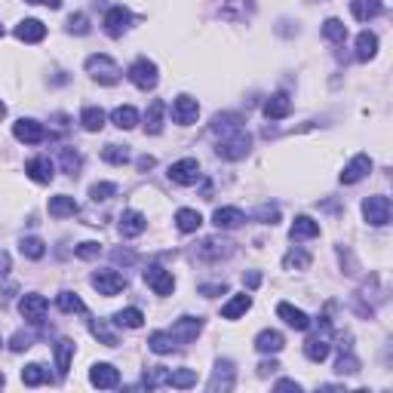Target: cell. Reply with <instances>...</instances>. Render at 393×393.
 <instances>
[{"instance_id": "obj_1", "label": "cell", "mask_w": 393, "mask_h": 393, "mask_svg": "<svg viewBox=\"0 0 393 393\" xmlns=\"http://www.w3.org/2000/svg\"><path fill=\"white\" fill-rule=\"evenodd\" d=\"M86 74H89V77H93L96 83H102V86H114V83L123 77L120 65H117L111 56H105V53L86 58Z\"/></svg>"}, {"instance_id": "obj_2", "label": "cell", "mask_w": 393, "mask_h": 393, "mask_svg": "<svg viewBox=\"0 0 393 393\" xmlns=\"http://www.w3.org/2000/svg\"><path fill=\"white\" fill-rule=\"evenodd\" d=\"M249 148H252V136L243 132V129H237V132H231V136H221L215 154H219L221 160H243V157L249 154Z\"/></svg>"}, {"instance_id": "obj_3", "label": "cell", "mask_w": 393, "mask_h": 393, "mask_svg": "<svg viewBox=\"0 0 393 393\" xmlns=\"http://www.w3.org/2000/svg\"><path fill=\"white\" fill-rule=\"evenodd\" d=\"M127 77L136 83L138 89H154L157 86V80H160V74H157V65L150 62V58H136V62L129 65V71H127Z\"/></svg>"}, {"instance_id": "obj_4", "label": "cell", "mask_w": 393, "mask_h": 393, "mask_svg": "<svg viewBox=\"0 0 393 393\" xmlns=\"http://www.w3.org/2000/svg\"><path fill=\"white\" fill-rule=\"evenodd\" d=\"M363 219L372 224V228H384L390 221V200L381 194H372L363 200Z\"/></svg>"}, {"instance_id": "obj_5", "label": "cell", "mask_w": 393, "mask_h": 393, "mask_svg": "<svg viewBox=\"0 0 393 393\" xmlns=\"http://www.w3.org/2000/svg\"><path fill=\"white\" fill-rule=\"evenodd\" d=\"M89 283L98 289V295H105V298H111V295H120L123 289H127V277H123L120 271H96L93 277H89Z\"/></svg>"}, {"instance_id": "obj_6", "label": "cell", "mask_w": 393, "mask_h": 393, "mask_svg": "<svg viewBox=\"0 0 393 393\" xmlns=\"http://www.w3.org/2000/svg\"><path fill=\"white\" fill-rule=\"evenodd\" d=\"M46 307H49V301L44 295H37V292H28V295H22V301H19V314L25 316V323H31V326L44 323Z\"/></svg>"}, {"instance_id": "obj_7", "label": "cell", "mask_w": 393, "mask_h": 393, "mask_svg": "<svg viewBox=\"0 0 393 393\" xmlns=\"http://www.w3.org/2000/svg\"><path fill=\"white\" fill-rule=\"evenodd\" d=\"M200 163L194 160V157H185V160H175L172 166H169V179L175 181V185H185V188H191V185H197L200 181Z\"/></svg>"}, {"instance_id": "obj_8", "label": "cell", "mask_w": 393, "mask_h": 393, "mask_svg": "<svg viewBox=\"0 0 393 393\" xmlns=\"http://www.w3.org/2000/svg\"><path fill=\"white\" fill-rule=\"evenodd\" d=\"M172 338L175 344H191V341H197V335L203 332V320L200 316H181V320L172 323Z\"/></svg>"}, {"instance_id": "obj_9", "label": "cell", "mask_w": 393, "mask_h": 393, "mask_svg": "<svg viewBox=\"0 0 393 393\" xmlns=\"http://www.w3.org/2000/svg\"><path fill=\"white\" fill-rule=\"evenodd\" d=\"M13 136L25 141V145H40L46 138V129H44V123L31 120V117H22V120L13 123Z\"/></svg>"}, {"instance_id": "obj_10", "label": "cell", "mask_w": 393, "mask_h": 393, "mask_svg": "<svg viewBox=\"0 0 393 393\" xmlns=\"http://www.w3.org/2000/svg\"><path fill=\"white\" fill-rule=\"evenodd\" d=\"M129 22H132V13L127 10V6H111V10L105 13V34L108 37H123L127 34V28H129Z\"/></svg>"}, {"instance_id": "obj_11", "label": "cell", "mask_w": 393, "mask_h": 393, "mask_svg": "<svg viewBox=\"0 0 393 393\" xmlns=\"http://www.w3.org/2000/svg\"><path fill=\"white\" fill-rule=\"evenodd\" d=\"M145 283L150 286L154 295H172V289H175L172 273L166 271V267H160V264H150L148 267V271H145Z\"/></svg>"}, {"instance_id": "obj_12", "label": "cell", "mask_w": 393, "mask_h": 393, "mask_svg": "<svg viewBox=\"0 0 393 393\" xmlns=\"http://www.w3.org/2000/svg\"><path fill=\"white\" fill-rule=\"evenodd\" d=\"M197 117H200V105H197V98H191V96H179L172 102V120L179 123V127H191V123H197Z\"/></svg>"}, {"instance_id": "obj_13", "label": "cell", "mask_w": 393, "mask_h": 393, "mask_svg": "<svg viewBox=\"0 0 393 393\" xmlns=\"http://www.w3.org/2000/svg\"><path fill=\"white\" fill-rule=\"evenodd\" d=\"M25 175H28L31 181H37V185H49V181L56 179V166L49 157H31V160L25 163Z\"/></svg>"}, {"instance_id": "obj_14", "label": "cell", "mask_w": 393, "mask_h": 393, "mask_svg": "<svg viewBox=\"0 0 393 393\" xmlns=\"http://www.w3.org/2000/svg\"><path fill=\"white\" fill-rule=\"evenodd\" d=\"M369 172H372V157L356 154L354 160L344 166V172H341V185H356V181H363Z\"/></svg>"}, {"instance_id": "obj_15", "label": "cell", "mask_w": 393, "mask_h": 393, "mask_svg": "<svg viewBox=\"0 0 393 393\" xmlns=\"http://www.w3.org/2000/svg\"><path fill=\"white\" fill-rule=\"evenodd\" d=\"M89 384L98 390H111L120 384V372H117L111 363H96L93 369H89Z\"/></svg>"}, {"instance_id": "obj_16", "label": "cell", "mask_w": 393, "mask_h": 393, "mask_svg": "<svg viewBox=\"0 0 393 393\" xmlns=\"http://www.w3.org/2000/svg\"><path fill=\"white\" fill-rule=\"evenodd\" d=\"M233 363L231 359H221L219 366H215V372H212V378H209V384H206V390L209 393H224V390H231L233 387Z\"/></svg>"}, {"instance_id": "obj_17", "label": "cell", "mask_w": 393, "mask_h": 393, "mask_svg": "<svg viewBox=\"0 0 393 393\" xmlns=\"http://www.w3.org/2000/svg\"><path fill=\"white\" fill-rule=\"evenodd\" d=\"M243 221H246V215H243V209H237V206H219L212 212V224L219 231H233V228H240Z\"/></svg>"}, {"instance_id": "obj_18", "label": "cell", "mask_w": 393, "mask_h": 393, "mask_svg": "<svg viewBox=\"0 0 393 393\" xmlns=\"http://www.w3.org/2000/svg\"><path fill=\"white\" fill-rule=\"evenodd\" d=\"M277 316L286 326H292V329H298V332H304V329H311V316H307L301 307H292L289 301H280L277 304Z\"/></svg>"}, {"instance_id": "obj_19", "label": "cell", "mask_w": 393, "mask_h": 393, "mask_svg": "<svg viewBox=\"0 0 393 393\" xmlns=\"http://www.w3.org/2000/svg\"><path fill=\"white\" fill-rule=\"evenodd\" d=\"M15 37H19L22 44H40V40L46 37V25L40 19H22L15 25Z\"/></svg>"}, {"instance_id": "obj_20", "label": "cell", "mask_w": 393, "mask_h": 393, "mask_svg": "<svg viewBox=\"0 0 393 393\" xmlns=\"http://www.w3.org/2000/svg\"><path fill=\"white\" fill-rule=\"evenodd\" d=\"M233 243H228V240H215V237H209V240H203V243L197 246V255L200 258H206V262H219V258H228L233 249H231Z\"/></svg>"}, {"instance_id": "obj_21", "label": "cell", "mask_w": 393, "mask_h": 393, "mask_svg": "<svg viewBox=\"0 0 393 393\" xmlns=\"http://www.w3.org/2000/svg\"><path fill=\"white\" fill-rule=\"evenodd\" d=\"M286 347V338L280 335L277 329H264L255 335V350L258 354H280V350Z\"/></svg>"}, {"instance_id": "obj_22", "label": "cell", "mask_w": 393, "mask_h": 393, "mask_svg": "<svg viewBox=\"0 0 393 393\" xmlns=\"http://www.w3.org/2000/svg\"><path fill=\"white\" fill-rule=\"evenodd\" d=\"M289 114H292V98L286 93H273L264 102V117L267 120H283V117H289Z\"/></svg>"}, {"instance_id": "obj_23", "label": "cell", "mask_w": 393, "mask_h": 393, "mask_svg": "<svg viewBox=\"0 0 393 393\" xmlns=\"http://www.w3.org/2000/svg\"><path fill=\"white\" fill-rule=\"evenodd\" d=\"M148 228V219L138 212V209H127V212L120 215V233L123 237H138V233H145Z\"/></svg>"}, {"instance_id": "obj_24", "label": "cell", "mask_w": 393, "mask_h": 393, "mask_svg": "<svg viewBox=\"0 0 393 393\" xmlns=\"http://www.w3.org/2000/svg\"><path fill=\"white\" fill-rule=\"evenodd\" d=\"M74 341L71 338H58L56 341V369H58V378H65L71 369V359H74Z\"/></svg>"}, {"instance_id": "obj_25", "label": "cell", "mask_w": 393, "mask_h": 393, "mask_svg": "<svg viewBox=\"0 0 393 393\" xmlns=\"http://www.w3.org/2000/svg\"><path fill=\"white\" fill-rule=\"evenodd\" d=\"M209 129H212L215 136H231V132L243 129V117L240 114H215L212 123H209Z\"/></svg>"}, {"instance_id": "obj_26", "label": "cell", "mask_w": 393, "mask_h": 393, "mask_svg": "<svg viewBox=\"0 0 393 393\" xmlns=\"http://www.w3.org/2000/svg\"><path fill=\"white\" fill-rule=\"evenodd\" d=\"M381 0H350V13H354L356 22H372L375 15H381Z\"/></svg>"}, {"instance_id": "obj_27", "label": "cell", "mask_w": 393, "mask_h": 393, "mask_svg": "<svg viewBox=\"0 0 393 393\" xmlns=\"http://www.w3.org/2000/svg\"><path fill=\"white\" fill-rule=\"evenodd\" d=\"M249 307H252V295H249V292H240V295H233L228 304L221 307V316L224 320H240Z\"/></svg>"}, {"instance_id": "obj_28", "label": "cell", "mask_w": 393, "mask_h": 393, "mask_svg": "<svg viewBox=\"0 0 393 393\" xmlns=\"http://www.w3.org/2000/svg\"><path fill=\"white\" fill-rule=\"evenodd\" d=\"M329 350H332V344L326 335H311L304 341V356L311 359V363H323V359L329 356Z\"/></svg>"}, {"instance_id": "obj_29", "label": "cell", "mask_w": 393, "mask_h": 393, "mask_svg": "<svg viewBox=\"0 0 393 393\" xmlns=\"http://www.w3.org/2000/svg\"><path fill=\"white\" fill-rule=\"evenodd\" d=\"M378 53V34L375 31H359L356 34V58L359 62H369Z\"/></svg>"}, {"instance_id": "obj_30", "label": "cell", "mask_w": 393, "mask_h": 393, "mask_svg": "<svg viewBox=\"0 0 393 393\" xmlns=\"http://www.w3.org/2000/svg\"><path fill=\"white\" fill-rule=\"evenodd\" d=\"M292 240H314L320 237V224H316L311 215H298L295 221H292Z\"/></svg>"}, {"instance_id": "obj_31", "label": "cell", "mask_w": 393, "mask_h": 393, "mask_svg": "<svg viewBox=\"0 0 393 393\" xmlns=\"http://www.w3.org/2000/svg\"><path fill=\"white\" fill-rule=\"evenodd\" d=\"M77 200L68 197V194H58V197H49V215L56 219H68V215H77Z\"/></svg>"}, {"instance_id": "obj_32", "label": "cell", "mask_w": 393, "mask_h": 393, "mask_svg": "<svg viewBox=\"0 0 393 393\" xmlns=\"http://www.w3.org/2000/svg\"><path fill=\"white\" fill-rule=\"evenodd\" d=\"M111 123L117 129H136L138 127V111L132 105H120L111 111Z\"/></svg>"}, {"instance_id": "obj_33", "label": "cell", "mask_w": 393, "mask_h": 393, "mask_svg": "<svg viewBox=\"0 0 393 393\" xmlns=\"http://www.w3.org/2000/svg\"><path fill=\"white\" fill-rule=\"evenodd\" d=\"M200 224H203V215L197 209H179L175 212V228L181 233H194V231H200Z\"/></svg>"}, {"instance_id": "obj_34", "label": "cell", "mask_w": 393, "mask_h": 393, "mask_svg": "<svg viewBox=\"0 0 393 393\" xmlns=\"http://www.w3.org/2000/svg\"><path fill=\"white\" fill-rule=\"evenodd\" d=\"M163 114H166V105L160 102V98H154L148 108V117H145V129L150 132V136H160L163 132Z\"/></svg>"}, {"instance_id": "obj_35", "label": "cell", "mask_w": 393, "mask_h": 393, "mask_svg": "<svg viewBox=\"0 0 393 393\" xmlns=\"http://www.w3.org/2000/svg\"><path fill=\"white\" fill-rule=\"evenodd\" d=\"M80 127L86 129V132H102V127H105V111H102V108H96V105H86L80 111Z\"/></svg>"}, {"instance_id": "obj_36", "label": "cell", "mask_w": 393, "mask_h": 393, "mask_svg": "<svg viewBox=\"0 0 393 393\" xmlns=\"http://www.w3.org/2000/svg\"><path fill=\"white\" fill-rule=\"evenodd\" d=\"M56 304H58L62 314H86V304H83V298L77 295V292H58Z\"/></svg>"}, {"instance_id": "obj_37", "label": "cell", "mask_w": 393, "mask_h": 393, "mask_svg": "<svg viewBox=\"0 0 393 393\" xmlns=\"http://www.w3.org/2000/svg\"><path fill=\"white\" fill-rule=\"evenodd\" d=\"M22 381L28 384V387H40V384L49 381V369L44 363H31V366H25L22 369Z\"/></svg>"}, {"instance_id": "obj_38", "label": "cell", "mask_w": 393, "mask_h": 393, "mask_svg": "<svg viewBox=\"0 0 393 393\" xmlns=\"http://www.w3.org/2000/svg\"><path fill=\"white\" fill-rule=\"evenodd\" d=\"M148 347L150 350H154V354H172V350L175 347H179V344H175V338H172V332H150V338H148Z\"/></svg>"}, {"instance_id": "obj_39", "label": "cell", "mask_w": 393, "mask_h": 393, "mask_svg": "<svg viewBox=\"0 0 393 393\" xmlns=\"http://www.w3.org/2000/svg\"><path fill=\"white\" fill-rule=\"evenodd\" d=\"M114 323L123 326V329H141V323H145V314H141L138 307H127V311H117L114 314Z\"/></svg>"}, {"instance_id": "obj_40", "label": "cell", "mask_w": 393, "mask_h": 393, "mask_svg": "<svg viewBox=\"0 0 393 393\" xmlns=\"http://www.w3.org/2000/svg\"><path fill=\"white\" fill-rule=\"evenodd\" d=\"M19 249H22L25 258H31V262H40V258L46 255V243H44L40 237H22Z\"/></svg>"}, {"instance_id": "obj_41", "label": "cell", "mask_w": 393, "mask_h": 393, "mask_svg": "<svg viewBox=\"0 0 393 393\" xmlns=\"http://www.w3.org/2000/svg\"><path fill=\"white\" fill-rule=\"evenodd\" d=\"M89 332H93V335L102 341L105 347H117V344H120V341H117V332L105 320H93V323H89Z\"/></svg>"}, {"instance_id": "obj_42", "label": "cell", "mask_w": 393, "mask_h": 393, "mask_svg": "<svg viewBox=\"0 0 393 393\" xmlns=\"http://www.w3.org/2000/svg\"><path fill=\"white\" fill-rule=\"evenodd\" d=\"M323 37L332 40V44H344L347 40V25L341 19H326L323 22Z\"/></svg>"}, {"instance_id": "obj_43", "label": "cell", "mask_w": 393, "mask_h": 393, "mask_svg": "<svg viewBox=\"0 0 393 393\" xmlns=\"http://www.w3.org/2000/svg\"><path fill=\"white\" fill-rule=\"evenodd\" d=\"M166 381H169V369H166V366H150V369H145V378H141V387L154 390V387H163Z\"/></svg>"}, {"instance_id": "obj_44", "label": "cell", "mask_w": 393, "mask_h": 393, "mask_svg": "<svg viewBox=\"0 0 393 393\" xmlns=\"http://www.w3.org/2000/svg\"><path fill=\"white\" fill-rule=\"evenodd\" d=\"M166 384H169V387H179V390H188L197 384V372L194 369H172Z\"/></svg>"}, {"instance_id": "obj_45", "label": "cell", "mask_w": 393, "mask_h": 393, "mask_svg": "<svg viewBox=\"0 0 393 393\" xmlns=\"http://www.w3.org/2000/svg\"><path fill=\"white\" fill-rule=\"evenodd\" d=\"M283 267H286V271H307V267H311V255H307L304 249H292V252H286V258H283Z\"/></svg>"}, {"instance_id": "obj_46", "label": "cell", "mask_w": 393, "mask_h": 393, "mask_svg": "<svg viewBox=\"0 0 393 393\" xmlns=\"http://www.w3.org/2000/svg\"><path fill=\"white\" fill-rule=\"evenodd\" d=\"M102 160L111 166H123V163H129V150H127V145H105Z\"/></svg>"}, {"instance_id": "obj_47", "label": "cell", "mask_w": 393, "mask_h": 393, "mask_svg": "<svg viewBox=\"0 0 393 393\" xmlns=\"http://www.w3.org/2000/svg\"><path fill=\"white\" fill-rule=\"evenodd\" d=\"M117 194V185L114 181H96L93 188H89V197L96 200V203H105V200H111Z\"/></svg>"}, {"instance_id": "obj_48", "label": "cell", "mask_w": 393, "mask_h": 393, "mask_svg": "<svg viewBox=\"0 0 393 393\" xmlns=\"http://www.w3.org/2000/svg\"><path fill=\"white\" fill-rule=\"evenodd\" d=\"M80 154L77 150H71V148H62V169L68 172V175H77L80 172Z\"/></svg>"}, {"instance_id": "obj_49", "label": "cell", "mask_w": 393, "mask_h": 393, "mask_svg": "<svg viewBox=\"0 0 393 393\" xmlns=\"http://www.w3.org/2000/svg\"><path fill=\"white\" fill-rule=\"evenodd\" d=\"M335 372H338V375H354V372H359V359H356L354 354H341Z\"/></svg>"}, {"instance_id": "obj_50", "label": "cell", "mask_w": 393, "mask_h": 393, "mask_svg": "<svg viewBox=\"0 0 393 393\" xmlns=\"http://www.w3.org/2000/svg\"><path fill=\"white\" fill-rule=\"evenodd\" d=\"M68 31H71V34H89V22H86V15H83V13L71 15V19H68Z\"/></svg>"}, {"instance_id": "obj_51", "label": "cell", "mask_w": 393, "mask_h": 393, "mask_svg": "<svg viewBox=\"0 0 393 393\" xmlns=\"http://www.w3.org/2000/svg\"><path fill=\"white\" fill-rule=\"evenodd\" d=\"M31 338L28 332H19V335H13V341H10V350H15V354H22V350H28L31 347Z\"/></svg>"}, {"instance_id": "obj_52", "label": "cell", "mask_w": 393, "mask_h": 393, "mask_svg": "<svg viewBox=\"0 0 393 393\" xmlns=\"http://www.w3.org/2000/svg\"><path fill=\"white\" fill-rule=\"evenodd\" d=\"M255 219H262L264 224H277V219H280V212H277V206H262L255 212Z\"/></svg>"}, {"instance_id": "obj_53", "label": "cell", "mask_w": 393, "mask_h": 393, "mask_svg": "<svg viewBox=\"0 0 393 393\" xmlns=\"http://www.w3.org/2000/svg\"><path fill=\"white\" fill-rule=\"evenodd\" d=\"M74 252H77L80 258H98V252H102V246H98V243H93V240H89V243H80L77 249H74Z\"/></svg>"}, {"instance_id": "obj_54", "label": "cell", "mask_w": 393, "mask_h": 393, "mask_svg": "<svg viewBox=\"0 0 393 393\" xmlns=\"http://www.w3.org/2000/svg\"><path fill=\"white\" fill-rule=\"evenodd\" d=\"M111 258L117 264H132V262H136V252H129V249H114Z\"/></svg>"}, {"instance_id": "obj_55", "label": "cell", "mask_w": 393, "mask_h": 393, "mask_svg": "<svg viewBox=\"0 0 393 393\" xmlns=\"http://www.w3.org/2000/svg\"><path fill=\"white\" fill-rule=\"evenodd\" d=\"M10 267H13V262H10V255H6L4 249H0V277H6V273H10Z\"/></svg>"}, {"instance_id": "obj_56", "label": "cell", "mask_w": 393, "mask_h": 393, "mask_svg": "<svg viewBox=\"0 0 393 393\" xmlns=\"http://www.w3.org/2000/svg\"><path fill=\"white\" fill-rule=\"evenodd\" d=\"M277 390H295V393H301V384H298V381L283 378V381H277Z\"/></svg>"}, {"instance_id": "obj_57", "label": "cell", "mask_w": 393, "mask_h": 393, "mask_svg": "<svg viewBox=\"0 0 393 393\" xmlns=\"http://www.w3.org/2000/svg\"><path fill=\"white\" fill-rule=\"evenodd\" d=\"M277 369H280V363H273V359H271V363L258 366V375H271V372H277Z\"/></svg>"}, {"instance_id": "obj_58", "label": "cell", "mask_w": 393, "mask_h": 393, "mask_svg": "<svg viewBox=\"0 0 393 393\" xmlns=\"http://www.w3.org/2000/svg\"><path fill=\"white\" fill-rule=\"evenodd\" d=\"M28 4H40V6H49V10H58L62 0H28Z\"/></svg>"}, {"instance_id": "obj_59", "label": "cell", "mask_w": 393, "mask_h": 393, "mask_svg": "<svg viewBox=\"0 0 393 393\" xmlns=\"http://www.w3.org/2000/svg\"><path fill=\"white\" fill-rule=\"evenodd\" d=\"M154 166V157H138V169H150Z\"/></svg>"}, {"instance_id": "obj_60", "label": "cell", "mask_w": 393, "mask_h": 393, "mask_svg": "<svg viewBox=\"0 0 393 393\" xmlns=\"http://www.w3.org/2000/svg\"><path fill=\"white\" fill-rule=\"evenodd\" d=\"M246 283H249V289H255L258 283H262V277H258V273H249V277H246Z\"/></svg>"}, {"instance_id": "obj_61", "label": "cell", "mask_w": 393, "mask_h": 393, "mask_svg": "<svg viewBox=\"0 0 393 393\" xmlns=\"http://www.w3.org/2000/svg\"><path fill=\"white\" fill-rule=\"evenodd\" d=\"M4 117H6V105L0 102V120H4Z\"/></svg>"}, {"instance_id": "obj_62", "label": "cell", "mask_w": 393, "mask_h": 393, "mask_svg": "<svg viewBox=\"0 0 393 393\" xmlns=\"http://www.w3.org/2000/svg\"><path fill=\"white\" fill-rule=\"evenodd\" d=\"M4 384H6V378H4V372H0V387H4Z\"/></svg>"}, {"instance_id": "obj_63", "label": "cell", "mask_w": 393, "mask_h": 393, "mask_svg": "<svg viewBox=\"0 0 393 393\" xmlns=\"http://www.w3.org/2000/svg\"><path fill=\"white\" fill-rule=\"evenodd\" d=\"M0 37H4V25H0Z\"/></svg>"}]
</instances>
